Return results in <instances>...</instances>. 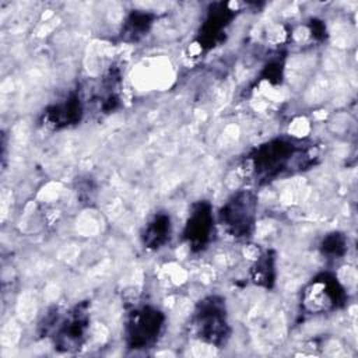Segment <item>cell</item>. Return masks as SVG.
I'll return each instance as SVG.
<instances>
[{
	"instance_id": "obj_4",
	"label": "cell",
	"mask_w": 358,
	"mask_h": 358,
	"mask_svg": "<svg viewBox=\"0 0 358 358\" xmlns=\"http://www.w3.org/2000/svg\"><path fill=\"white\" fill-rule=\"evenodd\" d=\"M164 326V315L152 308L134 310L126 324V340L130 348H148L152 345Z\"/></svg>"
},
{
	"instance_id": "obj_12",
	"label": "cell",
	"mask_w": 358,
	"mask_h": 358,
	"mask_svg": "<svg viewBox=\"0 0 358 358\" xmlns=\"http://www.w3.org/2000/svg\"><path fill=\"white\" fill-rule=\"evenodd\" d=\"M127 27L130 29V34L134 32V36L140 35V32H144L148 29V27L151 25V20H150V15L148 14H144V13H136L133 14L129 21H127Z\"/></svg>"
},
{
	"instance_id": "obj_9",
	"label": "cell",
	"mask_w": 358,
	"mask_h": 358,
	"mask_svg": "<svg viewBox=\"0 0 358 358\" xmlns=\"http://www.w3.org/2000/svg\"><path fill=\"white\" fill-rule=\"evenodd\" d=\"M171 234V221L166 214H157L144 228L143 241L147 248L157 249L162 246Z\"/></svg>"
},
{
	"instance_id": "obj_11",
	"label": "cell",
	"mask_w": 358,
	"mask_h": 358,
	"mask_svg": "<svg viewBox=\"0 0 358 358\" xmlns=\"http://www.w3.org/2000/svg\"><path fill=\"white\" fill-rule=\"evenodd\" d=\"M271 270H273L271 259H268V255H266V256H263L262 260H259V263L256 264V267L253 270L255 281L259 284L264 282L266 285H268V281H273L271 275H270Z\"/></svg>"
},
{
	"instance_id": "obj_2",
	"label": "cell",
	"mask_w": 358,
	"mask_h": 358,
	"mask_svg": "<svg viewBox=\"0 0 358 358\" xmlns=\"http://www.w3.org/2000/svg\"><path fill=\"white\" fill-rule=\"evenodd\" d=\"M194 326L199 337L210 344L220 345L228 337V323L221 299L206 298L196 309Z\"/></svg>"
},
{
	"instance_id": "obj_6",
	"label": "cell",
	"mask_w": 358,
	"mask_h": 358,
	"mask_svg": "<svg viewBox=\"0 0 358 358\" xmlns=\"http://www.w3.org/2000/svg\"><path fill=\"white\" fill-rule=\"evenodd\" d=\"M213 214L207 203H199L193 207L185 228V238L193 249H203L211 236Z\"/></svg>"
},
{
	"instance_id": "obj_10",
	"label": "cell",
	"mask_w": 358,
	"mask_h": 358,
	"mask_svg": "<svg viewBox=\"0 0 358 358\" xmlns=\"http://www.w3.org/2000/svg\"><path fill=\"white\" fill-rule=\"evenodd\" d=\"M322 249H323V253L340 256L345 250V239L340 234H331L323 241Z\"/></svg>"
},
{
	"instance_id": "obj_8",
	"label": "cell",
	"mask_w": 358,
	"mask_h": 358,
	"mask_svg": "<svg viewBox=\"0 0 358 358\" xmlns=\"http://www.w3.org/2000/svg\"><path fill=\"white\" fill-rule=\"evenodd\" d=\"M83 113L81 101L78 96H70L63 103H57L45 112L46 124H52L55 127L69 126L80 120Z\"/></svg>"
},
{
	"instance_id": "obj_1",
	"label": "cell",
	"mask_w": 358,
	"mask_h": 358,
	"mask_svg": "<svg viewBox=\"0 0 358 358\" xmlns=\"http://www.w3.org/2000/svg\"><path fill=\"white\" fill-rule=\"evenodd\" d=\"M256 208V196L249 190H241L229 197L222 206L220 221L234 238H246L253 231Z\"/></svg>"
},
{
	"instance_id": "obj_3",
	"label": "cell",
	"mask_w": 358,
	"mask_h": 358,
	"mask_svg": "<svg viewBox=\"0 0 358 358\" xmlns=\"http://www.w3.org/2000/svg\"><path fill=\"white\" fill-rule=\"evenodd\" d=\"M295 152L296 147L294 143L278 138L260 145L255 154L249 157V162L259 178L267 179L285 169Z\"/></svg>"
},
{
	"instance_id": "obj_5",
	"label": "cell",
	"mask_w": 358,
	"mask_h": 358,
	"mask_svg": "<svg viewBox=\"0 0 358 358\" xmlns=\"http://www.w3.org/2000/svg\"><path fill=\"white\" fill-rule=\"evenodd\" d=\"M344 298V291L336 278L320 275L315 278L305 289L302 303L310 313H319L337 308Z\"/></svg>"
},
{
	"instance_id": "obj_7",
	"label": "cell",
	"mask_w": 358,
	"mask_h": 358,
	"mask_svg": "<svg viewBox=\"0 0 358 358\" xmlns=\"http://www.w3.org/2000/svg\"><path fill=\"white\" fill-rule=\"evenodd\" d=\"M85 330H87V316L80 310L73 312L70 319H67V322L63 323L62 329L56 336L59 348H63V350L78 348V345L84 340Z\"/></svg>"
}]
</instances>
